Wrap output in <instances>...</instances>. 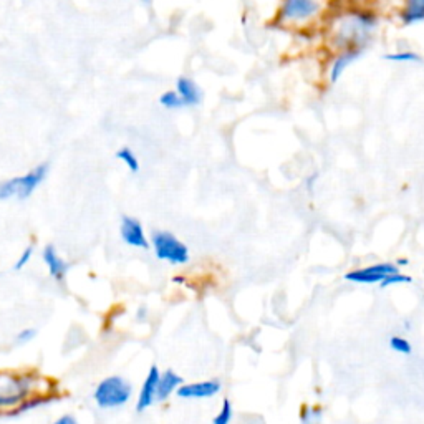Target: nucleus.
Segmentation results:
<instances>
[{
  "mask_svg": "<svg viewBox=\"0 0 424 424\" xmlns=\"http://www.w3.org/2000/svg\"><path fill=\"white\" fill-rule=\"evenodd\" d=\"M120 234L123 242L128 244L129 247L136 249H150V240H148L146 234H144L143 224L138 219L129 216L121 217Z\"/></svg>",
  "mask_w": 424,
  "mask_h": 424,
  "instance_id": "nucleus-9",
  "label": "nucleus"
},
{
  "mask_svg": "<svg viewBox=\"0 0 424 424\" xmlns=\"http://www.w3.org/2000/svg\"><path fill=\"white\" fill-rule=\"evenodd\" d=\"M408 264H409L408 259H400L396 262V265H408Z\"/></svg>",
  "mask_w": 424,
  "mask_h": 424,
  "instance_id": "nucleus-27",
  "label": "nucleus"
},
{
  "mask_svg": "<svg viewBox=\"0 0 424 424\" xmlns=\"http://www.w3.org/2000/svg\"><path fill=\"white\" fill-rule=\"evenodd\" d=\"M152 251L159 260L169 262L173 265H184L189 262V249L176 235L166 230H157L151 237Z\"/></svg>",
  "mask_w": 424,
  "mask_h": 424,
  "instance_id": "nucleus-5",
  "label": "nucleus"
},
{
  "mask_svg": "<svg viewBox=\"0 0 424 424\" xmlns=\"http://www.w3.org/2000/svg\"><path fill=\"white\" fill-rule=\"evenodd\" d=\"M32 257H33V246H29L27 249H25L24 251V253H22L20 256V259L15 262V265H14V269L15 270H20V269H24L25 265L29 264L30 260H32Z\"/></svg>",
  "mask_w": 424,
  "mask_h": 424,
  "instance_id": "nucleus-24",
  "label": "nucleus"
},
{
  "mask_svg": "<svg viewBox=\"0 0 424 424\" xmlns=\"http://www.w3.org/2000/svg\"><path fill=\"white\" fill-rule=\"evenodd\" d=\"M42 379L33 375L0 373V411L15 409L27 398L35 395Z\"/></svg>",
  "mask_w": 424,
  "mask_h": 424,
  "instance_id": "nucleus-3",
  "label": "nucleus"
},
{
  "mask_svg": "<svg viewBox=\"0 0 424 424\" xmlns=\"http://www.w3.org/2000/svg\"><path fill=\"white\" fill-rule=\"evenodd\" d=\"M42 259L45 262L50 277L55 278L56 282H62L68 272V264L60 257L56 249L54 246H47L42 252Z\"/></svg>",
  "mask_w": 424,
  "mask_h": 424,
  "instance_id": "nucleus-12",
  "label": "nucleus"
},
{
  "mask_svg": "<svg viewBox=\"0 0 424 424\" xmlns=\"http://www.w3.org/2000/svg\"><path fill=\"white\" fill-rule=\"evenodd\" d=\"M54 424H80L77 421L75 416H72V414H63V416H60Z\"/></svg>",
  "mask_w": 424,
  "mask_h": 424,
  "instance_id": "nucleus-26",
  "label": "nucleus"
},
{
  "mask_svg": "<svg viewBox=\"0 0 424 424\" xmlns=\"http://www.w3.org/2000/svg\"><path fill=\"white\" fill-rule=\"evenodd\" d=\"M35 335H37V331H35L33 329H25V330H22L20 333L17 335V343L25 345V343L32 342V340L35 338Z\"/></svg>",
  "mask_w": 424,
  "mask_h": 424,
  "instance_id": "nucleus-25",
  "label": "nucleus"
},
{
  "mask_svg": "<svg viewBox=\"0 0 424 424\" xmlns=\"http://www.w3.org/2000/svg\"><path fill=\"white\" fill-rule=\"evenodd\" d=\"M400 20L405 27L423 24L424 22V0H401Z\"/></svg>",
  "mask_w": 424,
  "mask_h": 424,
  "instance_id": "nucleus-13",
  "label": "nucleus"
},
{
  "mask_svg": "<svg viewBox=\"0 0 424 424\" xmlns=\"http://www.w3.org/2000/svg\"><path fill=\"white\" fill-rule=\"evenodd\" d=\"M182 384V378L178 373H174L173 370H166L164 373H161L159 383H157V393H156V401L163 403L168 400L173 393Z\"/></svg>",
  "mask_w": 424,
  "mask_h": 424,
  "instance_id": "nucleus-15",
  "label": "nucleus"
},
{
  "mask_svg": "<svg viewBox=\"0 0 424 424\" xmlns=\"http://www.w3.org/2000/svg\"><path fill=\"white\" fill-rule=\"evenodd\" d=\"M338 0H281L275 25L290 32H313L323 29Z\"/></svg>",
  "mask_w": 424,
  "mask_h": 424,
  "instance_id": "nucleus-2",
  "label": "nucleus"
},
{
  "mask_svg": "<svg viewBox=\"0 0 424 424\" xmlns=\"http://www.w3.org/2000/svg\"><path fill=\"white\" fill-rule=\"evenodd\" d=\"M323 408L320 405L317 406H308L304 405L300 408V423L301 424H318L322 419Z\"/></svg>",
  "mask_w": 424,
  "mask_h": 424,
  "instance_id": "nucleus-17",
  "label": "nucleus"
},
{
  "mask_svg": "<svg viewBox=\"0 0 424 424\" xmlns=\"http://www.w3.org/2000/svg\"><path fill=\"white\" fill-rule=\"evenodd\" d=\"M222 390L219 379H205L198 383H182L176 390V395L182 400H204L212 398Z\"/></svg>",
  "mask_w": 424,
  "mask_h": 424,
  "instance_id": "nucleus-8",
  "label": "nucleus"
},
{
  "mask_svg": "<svg viewBox=\"0 0 424 424\" xmlns=\"http://www.w3.org/2000/svg\"><path fill=\"white\" fill-rule=\"evenodd\" d=\"M159 104L166 110H179V108H184V102H182L181 96L178 95L176 90L166 91L159 96Z\"/></svg>",
  "mask_w": 424,
  "mask_h": 424,
  "instance_id": "nucleus-19",
  "label": "nucleus"
},
{
  "mask_svg": "<svg viewBox=\"0 0 424 424\" xmlns=\"http://www.w3.org/2000/svg\"><path fill=\"white\" fill-rule=\"evenodd\" d=\"M384 58L388 60V62H393V63H419L421 62V56H419V54H416V52L413 50H400V52H393V54H388Z\"/></svg>",
  "mask_w": 424,
  "mask_h": 424,
  "instance_id": "nucleus-16",
  "label": "nucleus"
},
{
  "mask_svg": "<svg viewBox=\"0 0 424 424\" xmlns=\"http://www.w3.org/2000/svg\"><path fill=\"white\" fill-rule=\"evenodd\" d=\"M363 52L360 50H342L329 54V62L325 65V81L329 85H336L347 73V70L358 62Z\"/></svg>",
  "mask_w": 424,
  "mask_h": 424,
  "instance_id": "nucleus-6",
  "label": "nucleus"
},
{
  "mask_svg": "<svg viewBox=\"0 0 424 424\" xmlns=\"http://www.w3.org/2000/svg\"><path fill=\"white\" fill-rule=\"evenodd\" d=\"M398 272H400V267H398L396 264L383 262V264H375V265H368V267L350 270L348 274H345V281L371 285V283H379L382 281H384L388 275H393Z\"/></svg>",
  "mask_w": 424,
  "mask_h": 424,
  "instance_id": "nucleus-7",
  "label": "nucleus"
},
{
  "mask_svg": "<svg viewBox=\"0 0 424 424\" xmlns=\"http://www.w3.org/2000/svg\"><path fill=\"white\" fill-rule=\"evenodd\" d=\"M159 378H161L159 368H157V366H151L150 371H148V377H146V379H144L143 388H141V391H139V396L136 401L138 413L146 411L156 401L157 383H159Z\"/></svg>",
  "mask_w": 424,
  "mask_h": 424,
  "instance_id": "nucleus-10",
  "label": "nucleus"
},
{
  "mask_svg": "<svg viewBox=\"0 0 424 424\" xmlns=\"http://www.w3.org/2000/svg\"><path fill=\"white\" fill-rule=\"evenodd\" d=\"M234 418V409H233V403H230L229 400L222 401V406L219 409V413L216 414L212 419V424H230V421H233Z\"/></svg>",
  "mask_w": 424,
  "mask_h": 424,
  "instance_id": "nucleus-21",
  "label": "nucleus"
},
{
  "mask_svg": "<svg viewBox=\"0 0 424 424\" xmlns=\"http://www.w3.org/2000/svg\"><path fill=\"white\" fill-rule=\"evenodd\" d=\"M131 396H133L131 383L123 377H118V375L102 379L93 393L95 403L102 409L121 408V406L129 403Z\"/></svg>",
  "mask_w": 424,
  "mask_h": 424,
  "instance_id": "nucleus-4",
  "label": "nucleus"
},
{
  "mask_svg": "<svg viewBox=\"0 0 424 424\" xmlns=\"http://www.w3.org/2000/svg\"><path fill=\"white\" fill-rule=\"evenodd\" d=\"M411 282H413V278H411L409 275H403L401 272H398V274L388 275L384 281L379 282V288H388L391 285H401V283H411Z\"/></svg>",
  "mask_w": 424,
  "mask_h": 424,
  "instance_id": "nucleus-23",
  "label": "nucleus"
},
{
  "mask_svg": "<svg viewBox=\"0 0 424 424\" xmlns=\"http://www.w3.org/2000/svg\"><path fill=\"white\" fill-rule=\"evenodd\" d=\"M138 2H143V3H151V0H138Z\"/></svg>",
  "mask_w": 424,
  "mask_h": 424,
  "instance_id": "nucleus-28",
  "label": "nucleus"
},
{
  "mask_svg": "<svg viewBox=\"0 0 424 424\" xmlns=\"http://www.w3.org/2000/svg\"><path fill=\"white\" fill-rule=\"evenodd\" d=\"M176 91L181 96L184 107H198L203 102V91L191 78L179 77L176 80Z\"/></svg>",
  "mask_w": 424,
  "mask_h": 424,
  "instance_id": "nucleus-14",
  "label": "nucleus"
},
{
  "mask_svg": "<svg viewBox=\"0 0 424 424\" xmlns=\"http://www.w3.org/2000/svg\"><path fill=\"white\" fill-rule=\"evenodd\" d=\"M116 157L126 166V168L129 169L131 173H138L139 171V159H138V156L133 152V150H131V148L123 146L121 150H118Z\"/></svg>",
  "mask_w": 424,
  "mask_h": 424,
  "instance_id": "nucleus-18",
  "label": "nucleus"
},
{
  "mask_svg": "<svg viewBox=\"0 0 424 424\" xmlns=\"http://www.w3.org/2000/svg\"><path fill=\"white\" fill-rule=\"evenodd\" d=\"M48 174V163L38 164L37 168H33L32 171H29L24 176H19V199H29L33 194V191L42 184L43 179Z\"/></svg>",
  "mask_w": 424,
  "mask_h": 424,
  "instance_id": "nucleus-11",
  "label": "nucleus"
},
{
  "mask_svg": "<svg viewBox=\"0 0 424 424\" xmlns=\"http://www.w3.org/2000/svg\"><path fill=\"white\" fill-rule=\"evenodd\" d=\"M379 15L371 7L350 3L336 6L323 25V45L329 54L342 50H360L365 54L379 33Z\"/></svg>",
  "mask_w": 424,
  "mask_h": 424,
  "instance_id": "nucleus-1",
  "label": "nucleus"
},
{
  "mask_svg": "<svg viewBox=\"0 0 424 424\" xmlns=\"http://www.w3.org/2000/svg\"><path fill=\"white\" fill-rule=\"evenodd\" d=\"M390 348L393 352L401 353V355H411V352H413V347H411V343L408 340L403 338V336H398L393 335L390 336Z\"/></svg>",
  "mask_w": 424,
  "mask_h": 424,
  "instance_id": "nucleus-22",
  "label": "nucleus"
},
{
  "mask_svg": "<svg viewBox=\"0 0 424 424\" xmlns=\"http://www.w3.org/2000/svg\"><path fill=\"white\" fill-rule=\"evenodd\" d=\"M17 194H19V178L0 181V201L17 198Z\"/></svg>",
  "mask_w": 424,
  "mask_h": 424,
  "instance_id": "nucleus-20",
  "label": "nucleus"
}]
</instances>
